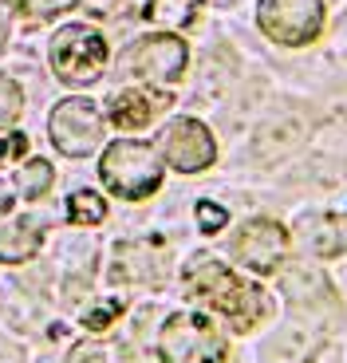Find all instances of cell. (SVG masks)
Returning a JSON list of instances; mask_svg holds the SVG:
<instances>
[{
    "mask_svg": "<svg viewBox=\"0 0 347 363\" xmlns=\"http://www.w3.org/2000/svg\"><path fill=\"white\" fill-rule=\"evenodd\" d=\"M186 284H190L193 296H201L210 308H217L225 320H233L237 332L253 328L256 320L265 316V296H261V289L245 284L237 272H229L210 253H198L186 264Z\"/></svg>",
    "mask_w": 347,
    "mask_h": 363,
    "instance_id": "obj_1",
    "label": "cell"
},
{
    "mask_svg": "<svg viewBox=\"0 0 347 363\" xmlns=\"http://www.w3.org/2000/svg\"><path fill=\"white\" fill-rule=\"evenodd\" d=\"M99 178L115 198L127 201H142L162 186V162H158V150L150 143H130L119 138L103 150L99 162Z\"/></svg>",
    "mask_w": 347,
    "mask_h": 363,
    "instance_id": "obj_2",
    "label": "cell"
},
{
    "mask_svg": "<svg viewBox=\"0 0 347 363\" xmlns=\"http://www.w3.org/2000/svg\"><path fill=\"white\" fill-rule=\"evenodd\" d=\"M158 355H162V363H225L229 347H225V336L205 316L174 312L162 324Z\"/></svg>",
    "mask_w": 347,
    "mask_h": 363,
    "instance_id": "obj_3",
    "label": "cell"
},
{
    "mask_svg": "<svg viewBox=\"0 0 347 363\" xmlns=\"http://www.w3.org/2000/svg\"><path fill=\"white\" fill-rule=\"evenodd\" d=\"M103 64H107V40L91 24H67L55 32L52 67L64 83L87 87V83H95L103 75Z\"/></svg>",
    "mask_w": 347,
    "mask_h": 363,
    "instance_id": "obj_4",
    "label": "cell"
},
{
    "mask_svg": "<svg viewBox=\"0 0 347 363\" xmlns=\"http://www.w3.org/2000/svg\"><path fill=\"white\" fill-rule=\"evenodd\" d=\"M256 24L284 48H304L324 32V0H261Z\"/></svg>",
    "mask_w": 347,
    "mask_h": 363,
    "instance_id": "obj_5",
    "label": "cell"
},
{
    "mask_svg": "<svg viewBox=\"0 0 347 363\" xmlns=\"http://www.w3.org/2000/svg\"><path fill=\"white\" fill-rule=\"evenodd\" d=\"M52 143L59 155L67 158H87L99 150L103 143V115L91 99H64L52 111Z\"/></svg>",
    "mask_w": 347,
    "mask_h": 363,
    "instance_id": "obj_6",
    "label": "cell"
},
{
    "mask_svg": "<svg viewBox=\"0 0 347 363\" xmlns=\"http://www.w3.org/2000/svg\"><path fill=\"white\" fill-rule=\"evenodd\" d=\"M123 72L142 83H178L186 72V44L178 36H142L123 52Z\"/></svg>",
    "mask_w": 347,
    "mask_h": 363,
    "instance_id": "obj_7",
    "label": "cell"
},
{
    "mask_svg": "<svg viewBox=\"0 0 347 363\" xmlns=\"http://www.w3.org/2000/svg\"><path fill=\"white\" fill-rule=\"evenodd\" d=\"M284 253H288V233L284 225H276L273 218H253L237 229L233 237V257L241 264H249L253 272H273L280 269Z\"/></svg>",
    "mask_w": 347,
    "mask_h": 363,
    "instance_id": "obj_8",
    "label": "cell"
},
{
    "mask_svg": "<svg viewBox=\"0 0 347 363\" xmlns=\"http://www.w3.org/2000/svg\"><path fill=\"white\" fill-rule=\"evenodd\" d=\"M162 155L174 170L198 174L205 166H213L217 146H213V135L201 127L198 118H174L170 127L162 130Z\"/></svg>",
    "mask_w": 347,
    "mask_h": 363,
    "instance_id": "obj_9",
    "label": "cell"
},
{
    "mask_svg": "<svg viewBox=\"0 0 347 363\" xmlns=\"http://www.w3.org/2000/svg\"><path fill=\"white\" fill-rule=\"evenodd\" d=\"M170 103L174 99L162 95V91H119L115 103H110V123L123 127V130H142V127H150Z\"/></svg>",
    "mask_w": 347,
    "mask_h": 363,
    "instance_id": "obj_10",
    "label": "cell"
},
{
    "mask_svg": "<svg viewBox=\"0 0 347 363\" xmlns=\"http://www.w3.org/2000/svg\"><path fill=\"white\" fill-rule=\"evenodd\" d=\"M300 143H304V118L276 115V118H268V123H261V130H256V138H253V155L261 158V162H280V158H288Z\"/></svg>",
    "mask_w": 347,
    "mask_h": 363,
    "instance_id": "obj_11",
    "label": "cell"
},
{
    "mask_svg": "<svg viewBox=\"0 0 347 363\" xmlns=\"http://www.w3.org/2000/svg\"><path fill=\"white\" fill-rule=\"evenodd\" d=\"M324 344V332L312 324H284L265 347V363H308L316 347Z\"/></svg>",
    "mask_w": 347,
    "mask_h": 363,
    "instance_id": "obj_12",
    "label": "cell"
},
{
    "mask_svg": "<svg viewBox=\"0 0 347 363\" xmlns=\"http://www.w3.org/2000/svg\"><path fill=\"white\" fill-rule=\"evenodd\" d=\"M284 292H288V300L296 308H331L336 304L331 281L316 264H296V269L284 272Z\"/></svg>",
    "mask_w": 347,
    "mask_h": 363,
    "instance_id": "obj_13",
    "label": "cell"
},
{
    "mask_svg": "<svg viewBox=\"0 0 347 363\" xmlns=\"http://www.w3.org/2000/svg\"><path fill=\"white\" fill-rule=\"evenodd\" d=\"M40 245H44V221H36V218H20L0 229V257L8 264L32 261L40 253Z\"/></svg>",
    "mask_w": 347,
    "mask_h": 363,
    "instance_id": "obj_14",
    "label": "cell"
},
{
    "mask_svg": "<svg viewBox=\"0 0 347 363\" xmlns=\"http://www.w3.org/2000/svg\"><path fill=\"white\" fill-rule=\"evenodd\" d=\"M201 0H135V12L150 24H162V28H186L198 20Z\"/></svg>",
    "mask_w": 347,
    "mask_h": 363,
    "instance_id": "obj_15",
    "label": "cell"
},
{
    "mask_svg": "<svg viewBox=\"0 0 347 363\" xmlns=\"http://www.w3.org/2000/svg\"><path fill=\"white\" fill-rule=\"evenodd\" d=\"M67 218H72L75 225H99V221L107 218V201L95 190H79V194L67 198Z\"/></svg>",
    "mask_w": 347,
    "mask_h": 363,
    "instance_id": "obj_16",
    "label": "cell"
},
{
    "mask_svg": "<svg viewBox=\"0 0 347 363\" xmlns=\"http://www.w3.org/2000/svg\"><path fill=\"white\" fill-rule=\"evenodd\" d=\"M52 182H55L52 166H47L44 158H36V162L20 166V174H16V190L24 194V198H44V194L52 190Z\"/></svg>",
    "mask_w": 347,
    "mask_h": 363,
    "instance_id": "obj_17",
    "label": "cell"
},
{
    "mask_svg": "<svg viewBox=\"0 0 347 363\" xmlns=\"http://www.w3.org/2000/svg\"><path fill=\"white\" fill-rule=\"evenodd\" d=\"M308 245H312V253L316 257H336L339 249H343V241H339V233H336V221L331 218H312L308 221Z\"/></svg>",
    "mask_w": 347,
    "mask_h": 363,
    "instance_id": "obj_18",
    "label": "cell"
},
{
    "mask_svg": "<svg viewBox=\"0 0 347 363\" xmlns=\"http://www.w3.org/2000/svg\"><path fill=\"white\" fill-rule=\"evenodd\" d=\"M16 12H24V16H40V20H47V16H59V12H67V9H75L79 0H8Z\"/></svg>",
    "mask_w": 347,
    "mask_h": 363,
    "instance_id": "obj_19",
    "label": "cell"
},
{
    "mask_svg": "<svg viewBox=\"0 0 347 363\" xmlns=\"http://www.w3.org/2000/svg\"><path fill=\"white\" fill-rule=\"evenodd\" d=\"M20 107H24V99H20V87L8 79V75H0V127L16 123V118H20Z\"/></svg>",
    "mask_w": 347,
    "mask_h": 363,
    "instance_id": "obj_20",
    "label": "cell"
},
{
    "mask_svg": "<svg viewBox=\"0 0 347 363\" xmlns=\"http://www.w3.org/2000/svg\"><path fill=\"white\" fill-rule=\"evenodd\" d=\"M229 213L221 206H213V201H198V225L201 233H217V229H225Z\"/></svg>",
    "mask_w": 347,
    "mask_h": 363,
    "instance_id": "obj_21",
    "label": "cell"
},
{
    "mask_svg": "<svg viewBox=\"0 0 347 363\" xmlns=\"http://www.w3.org/2000/svg\"><path fill=\"white\" fill-rule=\"evenodd\" d=\"M119 316V300H110L107 308H95V312H87L83 316V324L91 328V332H103V328H110V320Z\"/></svg>",
    "mask_w": 347,
    "mask_h": 363,
    "instance_id": "obj_22",
    "label": "cell"
},
{
    "mask_svg": "<svg viewBox=\"0 0 347 363\" xmlns=\"http://www.w3.org/2000/svg\"><path fill=\"white\" fill-rule=\"evenodd\" d=\"M24 150H28V138H24V135L4 138V143H0V166H4V162H16V158H24Z\"/></svg>",
    "mask_w": 347,
    "mask_h": 363,
    "instance_id": "obj_23",
    "label": "cell"
},
{
    "mask_svg": "<svg viewBox=\"0 0 347 363\" xmlns=\"http://www.w3.org/2000/svg\"><path fill=\"white\" fill-rule=\"evenodd\" d=\"M12 201H16V194H12L8 186H4V182H0V218H4V213L12 209Z\"/></svg>",
    "mask_w": 347,
    "mask_h": 363,
    "instance_id": "obj_24",
    "label": "cell"
},
{
    "mask_svg": "<svg viewBox=\"0 0 347 363\" xmlns=\"http://www.w3.org/2000/svg\"><path fill=\"white\" fill-rule=\"evenodd\" d=\"M83 4H87V12H95V16H103V12L115 9V0H83Z\"/></svg>",
    "mask_w": 347,
    "mask_h": 363,
    "instance_id": "obj_25",
    "label": "cell"
},
{
    "mask_svg": "<svg viewBox=\"0 0 347 363\" xmlns=\"http://www.w3.org/2000/svg\"><path fill=\"white\" fill-rule=\"evenodd\" d=\"M0 48H4V20H0Z\"/></svg>",
    "mask_w": 347,
    "mask_h": 363,
    "instance_id": "obj_26",
    "label": "cell"
}]
</instances>
